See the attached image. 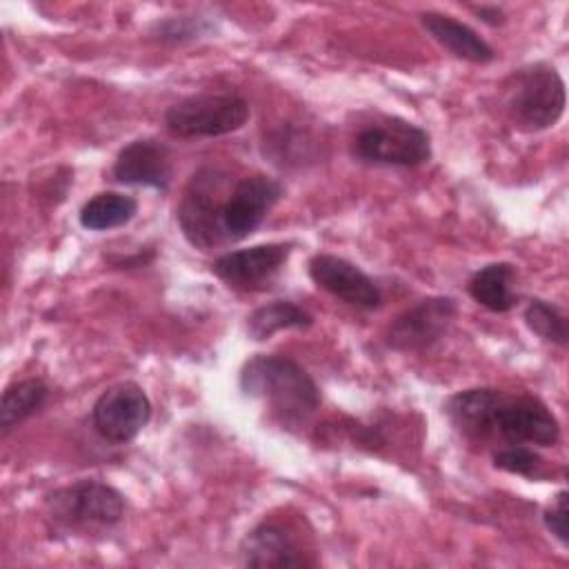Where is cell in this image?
I'll return each mask as SVG.
<instances>
[{
    "mask_svg": "<svg viewBox=\"0 0 569 569\" xmlns=\"http://www.w3.org/2000/svg\"><path fill=\"white\" fill-rule=\"evenodd\" d=\"M313 316L291 300H273L253 309L247 318V333L256 342L269 340L282 329H309Z\"/></svg>",
    "mask_w": 569,
    "mask_h": 569,
    "instance_id": "obj_18",
    "label": "cell"
},
{
    "mask_svg": "<svg viewBox=\"0 0 569 569\" xmlns=\"http://www.w3.org/2000/svg\"><path fill=\"white\" fill-rule=\"evenodd\" d=\"M138 213V200L118 191H100L93 198H89L78 220L89 231H109L129 224Z\"/></svg>",
    "mask_w": 569,
    "mask_h": 569,
    "instance_id": "obj_17",
    "label": "cell"
},
{
    "mask_svg": "<svg viewBox=\"0 0 569 569\" xmlns=\"http://www.w3.org/2000/svg\"><path fill=\"white\" fill-rule=\"evenodd\" d=\"M513 280L516 267L511 262H491L469 278L467 291L480 307L493 313H505L516 305Z\"/></svg>",
    "mask_w": 569,
    "mask_h": 569,
    "instance_id": "obj_16",
    "label": "cell"
},
{
    "mask_svg": "<svg viewBox=\"0 0 569 569\" xmlns=\"http://www.w3.org/2000/svg\"><path fill=\"white\" fill-rule=\"evenodd\" d=\"M209 31H211V22L202 16H176V18H167V20L158 22L151 33L160 42L182 44V42L198 40Z\"/></svg>",
    "mask_w": 569,
    "mask_h": 569,
    "instance_id": "obj_21",
    "label": "cell"
},
{
    "mask_svg": "<svg viewBox=\"0 0 569 569\" xmlns=\"http://www.w3.org/2000/svg\"><path fill=\"white\" fill-rule=\"evenodd\" d=\"M238 382L242 396L264 402L284 425H300L320 407L316 380L289 356H251L242 365Z\"/></svg>",
    "mask_w": 569,
    "mask_h": 569,
    "instance_id": "obj_2",
    "label": "cell"
},
{
    "mask_svg": "<svg viewBox=\"0 0 569 569\" xmlns=\"http://www.w3.org/2000/svg\"><path fill=\"white\" fill-rule=\"evenodd\" d=\"M249 113L238 93H196L167 109L164 127L176 138H216L242 129Z\"/></svg>",
    "mask_w": 569,
    "mask_h": 569,
    "instance_id": "obj_6",
    "label": "cell"
},
{
    "mask_svg": "<svg viewBox=\"0 0 569 569\" xmlns=\"http://www.w3.org/2000/svg\"><path fill=\"white\" fill-rule=\"evenodd\" d=\"M458 316L449 296H429L407 307L385 331V345L393 351H422L445 338Z\"/></svg>",
    "mask_w": 569,
    "mask_h": 569,
    "instance_id": "obj_10",
    "label": "cell"
},
{
    "mask_svg": "<svg viewBox=\"0 0 569 569\" xmlns=\"http://www.w3.org/2000/svg\"><path fill=\"white\" fill-rule=\"evenodd\" d=\"M47 516L64 529L87 531L113 527L124 516V496L96 478L76 480L44 498Z\"/></svg>",
    "mask_w": 569,
    "mask_h": 569,
    "instance_id": "obj_5",
    "label": "cell"
},
{
    "mask_svg": "<svg viewBox=\"0 0 569 569\" xmlns=\"http://www.w3.org/2000/svg\"><path fill=\"white\" fill-rule=\"evenodd\" d=\"M476 13H478V20H482V22H487L491 27H498V24L505 22V11L500 7H496V4H482V7L476 9Z\"/></svg>",
    "mask_w": 569,
    "mask_h": 569,
    "instance_id": "obj_24",
    "label": "cell"
},
{
    "mask_svg": "<svg viewBox=\"0 0 569 569\" xmlns=\"http://www.w3.org/2000/svg\"><path fill=\"white\" fill-rule=\"evenodd\" d=\"M151 418V400L144 389L131 380L104 389L91 407L96 433L111 445L131 442Z\"/></svg>",
    "mask_w": 569,
    "mask_h": 569,
    "instance_id": "obj_9",
    "label": "cell"
},
{
    "mask_svg": "<svg viewBox=\"0 0 569 569\" xmlns=\"http://www.w3.org/2000/svg\"><path fill=\"white\" fill-rule=\"evenodd\" d=\"M227 182L229 178L220 169L202 167L198 173L191 176L180 198L178 224L184 238L202 251L222 244L216 211L227 189Z\"/></svg>",
    "mask_w": 569,
    "mask_h": 569,
    "instance_id": "obj_8",
    "label": "cell"
},
{
    "mask_svg": "<svg viewBox=\"0 0 569 569\" xmlns=\"http://www.w3.org/2000/svg\"><path fill=\"white\" fill-rule=\"evenodd\" d=\"M500 89L502 111L520 131L549 129L565 113V82L549 64L536 62L516 69Z\"/></svg>",
    "mask_w": 569,
    "mask_h": 569,
    "instance_id": "obj_3",
    "label": "cell"
},
{
    "mask_svg": "<svg viewBox=\"0 0 569 569\" xmlns=\"http://www.w3.org/2000/svg\"><path fill=\"white\" fill-rule=\"evenodd\" d=\"M525 322L542 340L560 345V347L567 345L565 316L553 305H549L547 300H531L525 309Z\"/></svg>",
    "mask_w": 569,
    "mask_h": 569,
    "instance_id": "obj_20",
    "label": "cell"
},
{
    "mask_svg": "<svg viewBox=\"0 0 569 569\" xmlns=\"http://www.w3.org/2000/svg\"><path fill=\"white\" fill-rule=\"evenodd\" d=\"M493 465L502 471L516 473V476H527V478H538L542 476L545 460L525 445H511L505 449H498L493 453Z\"/></svg>",
    "mask_w": 569,
    "mask_h": 569,
    "instance_id": "obj_22",
    "label": "cell"
},
{
    "mask_svg": "<svg viewBox=\"0 0 569 569\" xmlns=\"http://www.w3.org/2000/svg\"><path fill=\"white\" fill-rule=\"evenodd\" d=\"M309 278L316 287L325 289L333 298L358 307V309H376L382 302L380 287L353 262L331 256L316 253L307 264Z\"/></svg>",
    "mask_w": 569,
    "mask_h": 569,
    "instance_id": "obj_12",
    "label": "cell"
},
{
    "mask_svg": "<svg viewBox=\"0 0 569 569\" xmlns=\"http://www.w3.org/2000/svg\"><path fill=\"white\" fill-rule=\"evenodd\" d=\"M420 22L427 29V33L445 47L451 56L473 62V64H487L496 58L493 49L485 38H480L478 31H473L469 24L456 20L453 16L438 13V11H425L420 13Z\"/></svg>",
    "mask_w": 569,
    "mask_h": 569,
    "instance_id": "obj_15",
    "label": "cell"
},
{
    "mask_svg": "<svg viewBox=\"0 0 569 569\" xmlns=\"http://www.w3.org/2000/svg\"><path fill=\"white\" fill-rule=\"evenodd\" d=\"M238 562L242 567H313L318 560L300 536L278 522H258L238 547Z\"/></svg>",
    "mask_w": 569,
    "mask_h": 569,
    "instance_id": "obj_11",
    "label": "cell"
},
{
    "mask_svg": "<svg viewBox=\"0 0 569 569\" xmlns=\"http://www.w3.org/2000/svg\"><path fill=\"white\" fill-rule=\"evenodd\" d=\"M282 193L284 187L267 173H251L227 187L218 204L220 242H240L253 233Z\"/></svg>",
    "mask_w": 569,
    "mask_h": 569,
    "instance_id": "obj_7",
    "label": "cell"
},
{
    "mask_svg": "<svg viewBox=\"0 0 569 569\" xmlns=\"http://www.w3.org/2000/svg\"><path fill=\"white\" fill-rule=\"evenodd\" d=\"M445 411L453 427L473 442L498 438L507 445L551 447L560 438L551 409L527 393L493 387L465 389L447 400Z\"/></svg>",
    "mask_w": 569,
    "mask_h": 569,
    "instance_id": "obj_1",
    "label": "cell"
},
{
    "mask_svg": "<svg viewBox=\"0 0 569 569\" xmlns=\"http://www.w3.org/2000/svg\"><path fill=\"white\" fill-rule=\"evenodd\" d=\"M111 176L120 184L167 191L173 176L171 149L156 138H138L120 149Z\"/></svg>",
    "mask_w": 569,
    "mask_h": 569,
    "instance_id": "obj_14",
    "label": "cell"
},
{
    "mask_svg": "<svg viewBox=\"0 0 569 569\" xmlns=\"http://www.w3.org/2000/svg\"><path fill=\"white\" fill-rule=\"evenodd\" d=\"M567 491L560 489L556 493V502L542 513L545 527L560 540V545L569 542V509H567Z\"/></svg>",
    "mask_w": 569,
    "mask_h": 569,
    "instance_id": "obj_23",
    "label": "cell"
},
{
    "mask_svg": "<svg viewBox=\"0 0 569 569\" xmlns=\"http://www.w3.org/2000/svg\"><path fill=\"white\" fill-rule=\"evenodd\" d=\"M291 242H264L218 256L211 271L236 289H258L269 282L291 253Z\"/></svg>",
    "mask_w": 569,
    "mask_h": 569,
    "instance_id": "obj_13",
    "label": "cell"
},
{
    "mask_svg": "<svg viewBox=\"0 0 569 569\" xmlns=\"http://www.w3.org/2000/svg\"><path fill=\"white\" fill-rule=\"evenodd\" d=\"M49 396V387L40 378H24L9 385L0 400V427L9 433L16 425L38 413Z\"/></svg>",
    "mask_w": 569,
    "mask_h": 569,
    "instance_id": "obj_19",
    "label": "cell"
},
{
    "mask_svg": "<svg viewBox=\"0 0 569 569\" xmlns=\"http://www.w3.org/2000/svg\"><path fill=\"white\" fill-rule=\"evenodd\" d=\"M351 156L367 164L420 167L431 158V138L405 118L382 116L353 136Z\"/></svg>",
    "mask_w": 569,
    "mask_h": 569,
    "instance_id": "obj_4",
    "label": "cell"
}]
</instances>
